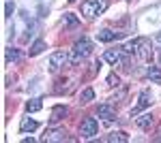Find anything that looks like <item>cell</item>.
I'll return each instance as SVG.
<instances>
[{"mask_svg":"<svg viewBox=\"0 0 161 143\" xmlns=\"http://www.w3.org/2000/svg\"><path fill=\"white\" fill-rule=\"evenodd\" d=\"M150 103H153V94H150V90H142V92H140V103L131 109V113H140L142 109L150 107Z\"/></svg>","mask_w":161,"mask_h":143,"instance_id":"obj_6","label":"cell"},{"mask_svg":"<svg viewBox=\"0 0 161 143\" xmlns=\"http://www.w3.org/2000/svg\"><path fill=\"white\" fill-rule=\"evenodd\" d=\"M99 130V124H97V120L95 118H86L82 120V124H80V137H84V139H90V137H95Z\"/></svg>","mask_w":161,"mask_h":143,"instance_id":"obj_4","label":"cell"},{"mask_svg":"<svg viewBox=\"0 0 161 143\" xmlns=\"http://www.w3.org/2000/svg\"><path fill=\"white\" fill-rule=\"evenodd\" d=\"M13 11H15V4H13V2H7V4H4V17H11Z\"/></svg>","mask_w":161,"mask_h":143,"instance_id":"obj_21","label":"cell"},{"mask_svg":"<svg viewBox=\"0 0 161 143\" xmlns=\"http://www.w3.org/2000/svg\"><path fill=\"white\" fill-rule=\"evenodd\" d=\"M105 9H108V0H86V2H82V15L86 19H95Z\"/></svg>","mask_w":161,"mask_h":143,"instance_id":"obj_2","label":"cell"},{"mask_svg":"<svg viewBox=\"0 0 161 143\" xmlns=\"http://www.w3.org/2000/svg\"><path fill=\"white\" fill-rule=\"evenodd\" d=\"M97 115L103 120H108V122H112V120L116 118V109L112 107V105H99L97 107Z\"/></svg>","mask_w":161,"mask_h":143,"instance_id":"obj_9","label":"cell"},{"mask_svg":"<svg viewBox=\"0 0 161 143\" xmlns=\"http://www.w3.org/2000/svg\"><path fill=\"white\" fill-rule=\"evenodd\" d=\"M64 139H67L64 128H52L43 135V141H64Z\"/></svg>","mask_w":161,"mask_h":143,"instance_id":"obj_8","label":"cell"},{"mask_svg":"<svg viewBox=\"0 0 161 143\" xmlns=\"http://www.w3.org/2000/svg\"><path fill=\"white\" fill-rule=\"evenodd\" d=\"M123 51L133 54L137 60H150V56H153V45H150L148 38H136L127 47H123Z\"/></svg>","mask_w":161,"mask_h":143,"instance_id":"obj_1","label":"cell"},{"mask_svg":"<svg viewBox=\"0 0 161 143\" xmlns=\"http://www.w3.org/2000/svg\"><path fill=\"white\" fill-rule=\"evenodd\" d=\"M17 58H19V49H15V47L7 49V62H13V60H17Z\"/></svg>","mask_w":161,"mask_h":143,"instance_id":"obj_19","label":"cell"},{"mask_svg":"<svg viewBox=\"0 0 161 143\" xmlns=\"http://www.w3.org/2000/svg\"><path fill=\"white\" fill-rule=\"evenodd\" d=\"M64 26H77V17L73 13H64Z\"/></svg>","mask_w":161,"mask_h":143,"instance_id":"obj_20","label":"cell"},{"mask_svg":"<svg viewBox=\"0 0 161 143\" xmlns=\"http://www.w3.org/2000/svg\"><path fill=\"white\" fill-rule=\"evenodd\" d=\"M108 141H112V143H127L129 141V135H127V132H112L110 137H108Z\"/></svg>","mask_w":161,"mask_h":143,"instance_id":"obj_14","label":"cell"},{"mask_svg":"<svg viewBox=\"0 0 161 143\" xmlns=\"http://www.w3.org/2000/svg\"><path fill=\"white\" fill-rule=\"evenodd\" d=\"M67 115V107H62V105H58V107H54L52 109V122H60L62 118Z\"/></svg>","mask_w":161,"mask_h":143,"instance_id":"obj_12","label":"cell"},{"mask_svg":"<svg viewBox=\"0 0 161 143\" xmlns=\"http://www.w3.org/2000/svg\"><path fill=\"white\" fill-rule=\"evenodd\" d=\"M150 124H153V118H150V115H140V118H137V126L144 128V130L150 128Z\"/></svg>","mask_w":161,"mask_h":143,"instance_id":"obj_16","label":"cell"},{"mask_svg":"<svg viewBox=\"0 0 161 143\" xmlns=\"http://www.w3.org/2000/svg\"><path fill=\"white\" fill-rule=\"evenodd\" d=\"M103 60L105 62H110V64H118V62H125V58H123V49H108L105 54H103Z\"/></svg>","mask_w":161,"mask_h":143,"instance_id":"obj_7","label":"cell"},{"mask_svg":"<svg viewBox=\"0 0 161 143\" xmlns=\"http://www.w3.org/2000/svg\"><path fill=\"white\" fill-rule=\"evenodd\" d=\"M69 2H75V0H69Z\"/></svg>","mask_w":161,"mask_h":143,"instance_id":"obj_23","label":"cell"},{"mask_svg":"<svg viewBox=\"0 0 161 143\" xmlns=\"http://www.w3.org/2000/svg\"><path fill=\"white\" fill-rule=\"evenodd\" d=\"M43 49H45V41H41V38H39V41H35V45L30 47V56H39Z\"/></svg>","mask_w":161,"mask_h":143,"instance_id":"obj_15","label":"cell"},{"mask_svg":"<svg viewBox=\"0 0 161 143\" xmlns=\"http://www.w3.org/2000/svg\"><path fill=\"white\" fill-rule=\"evenodd\" d=\"M108 85H118V77L116 75H110L108 77Z\"/></svg>","mask_w":161,"mask_h":143,"instance_id":"obj_22","label":"cell"},{"mask_svg":"<svg viewBox=\"0 0 161 143\" xmlns=\"http://www.w3.org/2000/svg\"><path fill=\"white\" fill-rule=\"evenodd\" d=\"M41 107H43L41 98H32V100H28V103H26V111H28V113H35V111H39Z\"/></svg>","mask_w":161,"mask_h":143,"instance_id":"obj_13","label":"cell"},{"mask_svg":"<svg viewBox=\"0 0 161 143\" xmlns=\"http://www.w3.org/2000/svg\"><path fill=\"white\" fill-rule=\"evenodd\" d=\"M92 98H95V90H92V88H86V90L82 92V96H80L82 103H90Z\"/></svg>","mask_w":161,"mask_h":143,"instance_id":"obj_17","label":"cell"},{"mask_svg":"<svg viewBox=\"0 0 161 143\" xmlns=\"http://www.w3.org/2000/svg\"><path fill=\"white\" fill-rule=\"evenodd\" d=\"M146 75H148L150 79H155V81H161V71H159V69H157V66H150V69H148V73H146Z\"/></svg>","mask_w":161,"mask_h":143,"instance_id":"obj_18","label":"cell"},{"mask_svg":"<svg viewBox=\"0 0 161 143\" xmlns=\"http://www.w3.org/2000/svg\"><path fill=\"white\" fill-rule=\"evenodd\" d=\"M39 124L35 122V120H30V118H24L22 120V124H19V130L22 132H32L35 128H37Z\"/></svg>","mask_w":161,"mask_h":143,"instance_id":"obj_11","label":"cell"},{"mask_svg":"<svg viewBox=\"0 0 161 143\" xmlns=\"http://www.w3.org/2000/svg\"><path fill=\"white\" fill-rule=\"evenodd\" d=\"M120 32H114V30H99L97 32V38H99L101 43H112V41H116V38H120Z\"/></svg>","mask_w":161,"mask_h":143,"instance_id":"obj_10","label":"cell"},{"mask_svg":"<svg viewBox=\"0 0 161 143\" xmlns=\"http://www.w3.org/2000/svg\"><path fill=\"white\" fill-rule=\"evenodd\" d=\"M90 51H92V43H90L88 38H80V41L73 45V56H71V62H73V64H77L80 60H84L86 56H90Z\"/></svg>","mask_w":161,"mask_h":143,"instance_id":"obj_3","label":"cell"},{"mask_svg":"<svg viewBox=\"0 0 161 143\" xmlns=\"http://www.w3.org/2000/svg\"><path fill=\"white\" fill-rule=\"evenodd\" d=\"M67 62H69V54H67V51H62V49L54 51V54L50 56V71L56 73L58 69H62Z\"/></svg>","mask_w":161,"mask_h":143,"instance_id":"obj_5","label":"cell"}]
</instances>
